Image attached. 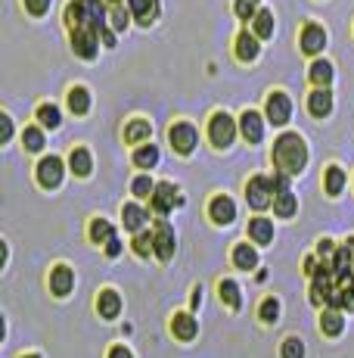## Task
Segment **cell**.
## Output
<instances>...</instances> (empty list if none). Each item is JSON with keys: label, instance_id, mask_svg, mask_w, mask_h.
<instances>
[{"label": "cell", "instance_id": "cell-5", "mask_svg": "<svg viewBox=\"0 0 354 358\" xmlns=\"http://www.w3.org/2000/svg\"><path fill=\"white\" fill-rule=\"evenodd\" d=\"M264 118L271 125H277V128L289 125V118H292L289 94H283V91H271V94H267V103H264Z\"/></svg>", "mask_w": 354, "mask_h": 358}, {"label": "cell", "instance_id": "cell-17", "mask_svg": "<svg viewBox=\"0 0 354 358\" xmlns=\"http://www.w3.org/2000/svg\"><path fill=\"white\" fill-rule=\"evenodd\" d=\"M332 91L330 88H314L308 94V112L314 118H326L332 112Z\"/></svg>", "mask_w": 354, "mask_h": 358}, {"label": "cell", "instance_id": "cell-16", "mask_svg": "<svg viewBox=\"0 0 354 358\" xmlns=\"http://www.w3.org/2000/svg\"><path fill=\"white\" fill-rule=\"evenodd\" d=\"M171 334H175L177 340H184V343L196 340V334H199V321L190 315V311H177V315L171 318Z\"/></svg>", "mask_w": 354, "mask_h": 358}, {"label": "cell", "instance_id": "cell-37", "mask_svg": "<svg viewBox=\"0 0 354 358\" xmlns=\"http://www.w3.org/2000/svg\"><path fill=\"white\" fill-rule=\"evenodd\" d=\"M134 253L140 258H150V253H156V237H152V231H143V234L134 237Z\"/></svg>", "mask_w": 354, "mask_h": 358}, {"label": "cell", "instance_id": "cell-6", "mask_svg": "<svg viewBox=\"0 0 354 358\" xmlns=\"http://www.w3.org/2000/svg\"><path fill=\"white\" fill-rule=\"evenodd\" d=\"M65 178V162L59 156H44L41 162H38V184H41L44 190H56L59 184H63Z\"/></svg>", "mask_w": 354, "mask_h": 358}, {"label": "cell", "instance_id": "cell-41", "mask_svg": "<svg viewBox=\"0 0 354 358\" xmlns=\"http://www.w3.org/2000/svg\"><path fill=\"white\" fill-rule=\"evenodd\" d=\"M292 178L289 175H283V171H273V178H271V187H273V196H280V194H289L292 190Z\"/></svg>", "mask_w": 354, "mask_h": 358}, {"label": "cell", "instance_id": "cell-13", "mask_svg": "<svg viewBox=\"0 0 354 358\" xmlns=\"http://www.w3.org/2000/svg\"><path fill=\"white\" fill-rule=\"evenodd\" d=\"M209 218L215 224H221V228L224 224H233L236 221V203H233L227 194H218L215 200L209 203Z\"/></svg>", "mask_w": 354, "mask_h": 358}, {"label": "cell", "instance_id": "cell-15", "mask_svg": "<svg viewBox=\"0 0 354 358\" xmlns=\"http://www.w3.org/2000/svg\"><path fill=\"white\" fill-rule=\"evenodd\" d=\"M258 53H262V38H258L255 31L243 29L236 35V59L239 63H255Z\"/></svg>", "mask_w": 354, "mask_h": 358}, {"label": "cell", "instance_id": "cell-7", "mask_svg": "<svg viewBox=\"0 0 354 358\" xmlns=\"http://www.w3.org/2000/svg\"><path fill=\"white\" fill-rule=\"evenodd\" d=\"M152 237H156V256L162 258V262H168L177 249V237H175V228H171L168 218H159V221L152 224Z\"/></svg>", "mask_w": 354, "mask_h": 358}, {"label": "cell", "instance_id": "cell-20", "mask_svg": "<svg viewBox=\"0 0 354 358\" xmlns=\"http://www.w3.org/2000/svg\"><path fill=\"white\" fill-rule=\"evenodd\" d=\"M124 3H128L131 16L137 19L140 25H146V29H150V25L156 22V16H159V0H124Z\"/></svg>", "mask_w": 354, "mask_h": 358}, {"label": "cell", "instance_id": "cell-32", "mask_svg": "<svg viewBox=\"0 0 354 358\" xmlns=\"http://www.w3.org/2000/svg\"><path fill=\"white\" fill-rule=\"evenodd\" d=\"M156 187H159V184L152 181V178L146 175V171H143V175H137V178L131 181V194H134V200H152Z\"/></svg>", "mask_w": 354, "mask_h": 358}, {"label": "cell", "instance_id": "cell-38", "mask_svg": "<svg viewBox=\"0 0 354 358\" xmlns=\"http://www.w3.org/2000/svg\"><path fill=\"white\" fill-rule=\"evenodd\" d=\"M233 10H236L239 19H246V22H255V16L262 13V0H236V3H233Z\"/></svg>", "mask_w": 354, "mask_h": 358}, {"label": "cell", "instance_id": "cell-31", "mask_svg": "<svg viewBox=\"0 0 354 358\" xmlns=\"http://www.w3.org/2000/svg\"><path fill=\"white\" fill-rule=\"evenodd\" d=\"M38 125L41 128H59L63 125V112H59V106L56 103H41L38 106Z\"/></svg>", "mask_w": 354, "mask_h": 358}, {"label": "cell", "instance_id": "cell-23", "mask_svg": "<svg viewBox=\"0 0 354 358\" xmlns=\"http://www.w3.org/2000/svg\"><path fill=\"white\" fill-rule=\"evenodd\" d=\"M345 184H348V175H345L342 165H330V169L323 171V190H326V196H339L345 190Z\"/></svg>", "mask_w": 354, "mask_h": 358}, {"label": "cell", "instance_id": "cell-50", "mask_svg": "<svg viewBox=\"0 0 354 358\" xmlns=\"http://www.w3.org/2000/svg\"><path fill=\"white\" fill-rule=\"evenodd\" d=\"M22 358H41V355H22Z\"/></svg>", "mask_w": 354, "mask_h": 358}, {"label": "cell", "instance_id": "cell-46", "mask_svg": "<svg viewBox=\"0 0 354 358\" xmlns=\"http://www.w3.org/2000/svg\"><path fill=\"white\" fill-rule=\"evenodd\" d=\"M109 358H134V352L128 346H112L109 349Z\"/></svg>", "mask_w": 354, "mask_h": 358}, {"label": "cell", "instance_id": "cell-8", "mask_svg": "<svg viewBox=\"0 0 354 358\" xmlns=\"http://www.w3.org/2000/svg\"><path fill=\"white\" fill-rule=\"evenodd\" d=\"M184 203H186V200H184V196H180L177 190H175V184H168V181L159 184L156 194H152V200H150L152 212H156L159 218H165L171 209H175V205H184Z\"/></svg>", "mask_w": 354, "mask_h": 358}, {"label": "cell", "instance_id": "cell-49", "mask_svg": "<svg viewBox=\"0 0 354 358\" xmlns=\"http://www.w3.org/2000/svg\"><path fill=\"white\" fill-rule=\"evenodd\" d=\"M109 3H112V6H115V3H124V0H109Z\"/></svg>", "mask_w": 354, "mask_h": 358}, {"label": "cell", "instance_id": "cell-11", "mask_svg": "<svg viewBox=\"0 0 354 358\" xmlns=\"http://www.w3.org/2000/svg\"><path fill=\"white\" fill-rule=\"evenodd\" d=\"M72 50L81 59H97L99 53V35L90 29H75L72 31Z\"/></svg>", "mask_w": 354, "mask_h": 358}, {"label": "cell", "instance_id": "cell-33", "mask_svg": "<svg viewBox=\"0 0 354 358\" xmlns=\"http://www.w3.org/2000/svg\"><path fill=\"white\" fill-rule=\"evenodd\" d=\"M296 212H298V196L292 194V190L289 194H280L277 200H273V215L277 218H292Z\"/></svg>", "mask_w": 354, "mask_h": 358}, {"label": "cell", "instance_id": "cell-39", "mask_svg": "<svg viewBox=\"0 0 354 358\" xmlns=\"http://www.w3.org/2000/svg\"><path fill=\"white\" fill-rule=\"evenodd\" d=\"M258 318H262L264 324H277V318H280V299L267 296V299L262 302V309H258Z\"/></svg>", "mask_w": 354, "mask_h": 358}, {"label": "cell", "instance_id": "cell-2", "mask_svg": "<svg viewBox=\"0 0 354 358\" xmlns=\"http://www.w3.org/2000/svg\"><path fill=\"white\" fill-rule=\"evenodd\" d=\"M239 134V118H233L230 112H215V116L209 118V141L215 143L218 150H227L233 141H236Z\"/></svg>", "mask_w": 354, "mask_h": 358}, {"label": "cell", "instance_id": "cell-21", "mask_svg": "<svg viewBox=\"0 0 354 358\" xmlns=\"http://www.w3.org/2000/svg\"><path fill=\"white\" fill-rule=\"evenodd\" d=\"M249 240L255 243V247H267V243H273V221L271 218H252L249 221Z\"/></svg>", "mask_w": 354, "mask_h": 358}, {"label": "cell", "instance_id": "cell-28", "mask_svg": "<svg viewBox=\"0 0 354 358\" xmlns=\"http://www.w3.org/2000/svg\"><path fill=\"white\" fill-rule=\"evenodd\" d=\"M131 159H134V165H137V169H156L159 159H162V153H159L156 143H143V147H134Z\"/></svg>", "mask_w": 354, "mask_h": 358}, {"label": "cell", "instance_id": "cell-10", "mask_svg": "<svg viewBox=\"0 0 354 358\" xmlns=\"http://www.w3.org/2000/svg\"><path fill=\"white\" fill-rule=\"evenodd\" d=\"M326 41H330V35H326V29L323 25H317V22H308L302 29V38H298V44H302V50L308 53V56H320L326 47Z\"/></svg>", "mask_w": 354, "mask_h": 358}, {"label": "cell", "instance_id": "cell-24", "mask_svg": "<svg viewBox=\"0 0 354 358\" xmlns=\"http://www.w3.org/2000/svg\"><path fill=\"white\" fill-rule=\"evenodd\" d=\"M233 265L239 271H255L258 268V249L252 243H236L233 247Z\"/></svg>", "mask_w": 354, "mask_h": 358}, {"label": "cell", "instance_id": "cell-29", "mask_svg": "<svg viewBox=\"0 0 354 358\" xmlns=\"http://www.w3.org/2000/svg\"><path fill=\"white\" fill-rule=\"evenodd\" d=\"M332 75H336V69H332L330 59H314V63H311V81H314V88H330Z\"/></svg>", "mask_w": 354, "mask_h": 358}, {"label": "cell", "instance_id": "cell-1", "mask_svg": "<svg viewBox=\"0 0 354 358\" xmlns=\"http://www.w3.org/2000/svg\"><path fill=\"white\" fill-rule=\"evenodd\" d=\"M273 165H277V171H283L289 178L305 171V165H308V143H305V137L298 131H286V134H280L273 141Z\"/></svg>", "mask_w": 354, "mask_h": 358}, {"label": "cell", "instance_id": "cell-9", "mask_svg": "<svg viewBox=\"0 0 354 358\" xmlns=\"http://www.w3.org/2000/svg\"><path fill=\"white\" fill-rule=\"evenodd\" d=\"M264 128H267V118L255 109H246L239 116V134L246 137V143H262L264 141Z\"/></svg>", "mask_w": 354, "mask_h": 358}, {"label": "cell", "instance_id": "cell-4", "mask_svg": "<svg viewBox=\"0 0 354 358\" xmlns=\"http://www.w3.org/2000/svg\"><path fill=\"white\" fill-rule=\"evenodd\" d=\"M168 143H171V150L180 156H190L193 150H196V143H199V131H196V125H190V122H175L168 128Z\"/></svg>", "mask_w": 354, "mask_h": 358}, {"label": "cell", "instance_id": "cell-42", "mask_svg": "<svg viewBox=\"0 0 354 358\" xmlns=\"http://www.w3.org/2000/svg\"><path fill=\"white\" fill-rule=\"evenodd\" d=\"M339 309L354 311V283H345V287L339 290Z\"/></svg>", "mask_w": 354, "mask_h": 358}, {"label": "cell", "instance_id": "cell-51", "mask_svg": "<svg viewBox=\"0 0 354 358\" xmlns=\"http://www.w3.org/2000/svg\"><path fill=\"white\" fill-rule=\"evenodd\" d=\"M351 283H354V271H351Z\"/></svg>", "mask_w": 354, "mask_h": 358}, {"label": "cell", "instance_id": "cell-18", "mask_svg": "<svg viewBox=\"0 0 354 358\" xmlns=\"http://www.w3.org/2000/svg\"><path fill=\"white\" fill-rule=\"evenodd\" d=\"M124 141L134 143V147L152 143V122L150 118H131L128 128H124Z\"/></svg>", "mask_w": 354, "mask_h": 358}, {"label": "cell", "instance_id": "cell-22", "mask_svg": "<svg viewBox=\"0 0 354 358\" xmlns=\"http://www.w3.org/2000/svg\"><path fill=\"white\" fill-rule=\"evenodd\" d=\"M69 171L75 178H88L90 171H93V156H90L88 147H75L69 153Z\"/></svg>", "mask_w": 354, "mask_h": 358}, {"label": "cell", "instance_id": "cell-40", "mask_svg": "<svg viewBox=\"0 0 354 358\" xmlns=\"http://www.w3.org/2000/svg\"><path fill=\"white\" fill-rule=\"evenodd\" d=\"M280 355L283 358H305V343L298 340V336H289V340H283V346H280Z\"/></svg>", "mask_w": 354, "mask_h": 358}, {"label": "cell", "instance_id": "cell-35", "mask_svg": "<svg viewBox=\"0 0 354 358\" xmlns=\"http://www.w3.org/2000/svg\"><path fill=\"white\" fill-rule=\"evenodd\" d=\"M273 29H277V22H273V13L271 10H262L255 16V22H252V31H255L262 41H264V38H273Z\"/></svg>", "mask_w": 354, "mask_h": 358}, {"label": "cell", "instance_id": "cell-12", "mask_svg": "<svg viewBox=\"0 0 354 358\" xmlns=\"http://www.w3.org/2000/svg\"><path fill=\"white\" fill-rule=\"evenodd\" d=\"M146 221H150V212H146L140 203H124L122 205V224H124V231H131L134 237L143 234Z\"/></svg>", "mask_w": 354, "mask_h": 358}, {"label": "cell", "instance_id": "cell-25", "mask_svg": "<svg viewBox=\"0 0 354 358\" xmlns=\"http://www.w3.org/2000/svg\"><path fill=\"white\" fill-rule=\"evenodd\" d=\"M320 330L326 336H339L345 330V315L339 309H323L320 311Z\"/></svg>", "mask_w": 354, "mask_h": 358}, {"label": "cell", "instance_id": "cell-26", "mask_svg": "<svg viewBox=\"0 0 354 358\" xmlns=\"http://www.w3.org/2000/svg\"><path fill=\"white\" fill-rule=\"evenodd\" d=\"M218 293H221V302L227 309H233V311L243 309V290H239L236 281H230V277L221 281V283H218Z\"/></svg>", "mask_w": 354, "mask_h": 358}, {"label": "cell", "instance_id": "cell-30", "mask_svg": "<svg viewBox=\"0 0 354 358\" xmlns=\"http://www.w3.org/2000/svg\"><path fill=\"white\" fill-rule=\"evenodd\" d=\"M88 237L97 243V247L99 243L106 247L109 240H115V228H112V221H106V218H93L90 228H88Z\"/></svg>", "mask_w": 354, "mask_h": 358}, {"label": "cell", "instance_id": "cell-3", "mask_svg": "<svg viewBox=\"0 0 354 358\" xmlns=\"http://www.w3.org/2000/svg\"><path fill=\"white\" fill-rule=\"evenodd\" d=\"M273 187H271V178L267 175H255L249 178V184H246V203H249V209L255 212H264L267 205H273Z\"/></svg>", "mask_w": 354, "mask_h": 358}, {"label": "cell", "instance_id": "cell-27", "mask_svg": "<svg viewBox=\"0 0 354 358\" xmlns=\"http://www.w3.org/2000/svg\"><path fill=\"white\" fill-rule=\"evenodd\" d=\"M65 103H69V109L75 112V116H88L90 112V91L81 88V84H75V88L69 91V97H65Z\"/></svg>", "mask_w": 354, "mask_h": 358}, {"label": "cell", "instance_id": "cell-14", "mask_svg": "<svg viewBox=\"0 0 354 358\" xmlns=\"http://www.w3.org/2000/svg\"><path fill=\"white\" fill-rule=\"evenodd\" d=\"M72 290H75V271H72L69 265H56V268L50 271V293L65 299Z\"/></svg>", "mask_w": 354, "mask_h": 358}, {"label": "cell", "instance_id": "cell-36", "mask_svg": "<svg viewBox=\"0 0 354 358\" xmlns=\"http://www.w3.org/2000/svg\"><path fill=\"white\" fill-rule=\"evenodd\" d=\"M131 10H128V6H124V3H115V6H112V10H109V29L112 31H124V29H128V25H131Z\"/></svg>", "mask_w": 354, "mask_h": 358}, {"label": "cell", "instance_id": "cell-45", "mask_svg": "<svg viewBox=\"0 0 354 358\" xmlns=\"http://www.w3.org/2000/svg\"><path fill=\"white\" fill-rule=\"evenodd\" d=\"M122 249H124V243L118 240V237H115V240L106 243V256H109V258H118V256H122Z\"/></svg>", "mask_w": 354, "mask_h": 358}, {"label": "cell", "instance_id": "cell-43", "mask_svg": "<svg viewBox=\"0 0 354 358\" xmlns=\"http://www.w3.org/2000/svg\"><path fill=\"white\" fill-rule=\"evenodd\" d=\"M53 0H25V10L31 13V16H44V13H50Z\"/></svg>", "mask_w": 354, "mask_h": 358}, {"label": "cell", "instance_id": "cell-19", "mask_svg": "<svg viewBox=\"0 0 354 358\" xmlns=\"http://www.w3.org/2000/svg\"><path fill=\"white\" fill-rule=\"evenodd\" d=\"M97 311H99V318H106V321H115V318L122 315V296H118V290H99Z\"/></svg>", "mask_w": 354, "mask_h": 358}, {"label": "cell", "instance_id": "cell-34", "mask_svg": "<svg viewBox=\"0 0 354 358\" xmlns=\"http://www.w3.org/2000/svg\"><path fill=\"white\" fill-rule=\"evenodd\" d=\"M22 143H25V150H29V153H41L44 143H47L41 125H29V128L22 131Z\"/></svg>", "mask_w": 354, "mask_h": 358}, {"label": "cell", "instance_id": "cell-44", "mask_svg": "<svg viewBox=\"0 0 354 358\" xmlns=\"http://www.w3.org/2000/svg\"><path fill=\"white\" fill-rule=\"evenodd\" d=\"M0 141L3 143L13 141V118L10 116H0Z\"/></svg>", "mask_w": 354, "mask_h": 358}, {"label": "cell", "instance_id": "cell-47", "mask_svg": "<svg viewBox=\"0 0 354 358\" xmlns=\"http://www.w3.org/2000/svg\"><path fill=\"white\" fill-rule=\"evenodd\" d=\"M99 41H103L106 47H115V31H112V29H106L103 35H99Z\"/></svg>", "mask_w": 354, "mask_h": 358}, {"label": "cell", "instance_id": "cell-48", "mask_svg": "<svg viewBox=\"0 0 354 358\" xmlns=\"http://www.w3.org/2000/svg\"><path fill=\"white\" fill-rule=\"evenodd\" d=\"M199 302H202V287L193 290V309H199Z\"/></svg>", "mask_w": 354, "mask_h": 358}]
</instances>
